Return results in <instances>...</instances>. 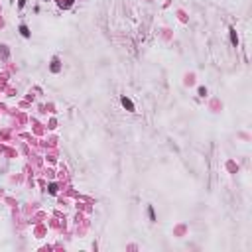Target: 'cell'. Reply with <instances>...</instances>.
I'll list each match as a JSON object with an SVG mask.
<instances>
[{
    "instance_id": "obj_1",
    "label": "cell",
    "mask_w": 252,
    "mask_h": 252,
    "mask_svg": "<svg viewBox=\"0 0 252 252\" xmlns=\"http://www.w3.org/2000/svg\"><path fill=\"white\" fill-rule=\"evenodd\" d=\"M122 104H124V107H126V108H128V110H134V104H132V103H130V100H128V99H126V96H124V99H122Z\"/></svg>"
},
{
    "instance_id": "obj_2",
    "label": "cell",
    "mask_w": 252,
    "mask_h": 252,
    "mask_svg": "<svg viewBox=\"0 0 252 252\" xmlns=\"http://www.w3.org/2000/svg\"><path fill=\"white\" fill-rule=\"evenodd\" d=\"M20 32H22L24 36H28V33H30V32H28V28H26V26H22V28H20Z\"/></svg>"
}]
</instances>
